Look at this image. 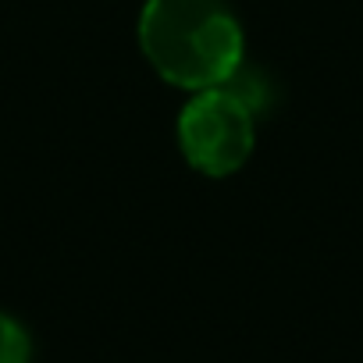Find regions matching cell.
I'll return each instance as SVG.
<instances>
[{"mask_svg":"<svg viewBox=\"0 0 363 363\" xmlns=\"http://www.w3.org/2000/svg\"><path fill=\"white\" fill-rule=\"evenodd\" d=\"M257 107L260 100L253 89L239 86V75L221 86L196 89L178 118V143L186 160L214 178L235 174L257 146Z\"/></svg>","mask_w":363,"mask_h":363,"instance_id":"obj_2","label":"cell"},{"mask_svg":"<svg viewBox=\"0 0 363 363\" xmlns=\"http://www.w3.org/2000/svg\"><path fill=\"white\" fill-rule=\"evenodd\" d=\"M29 356H33V342L26 328L15 317L0 313V363H29Z\"/></svg>","mask_w":363,"mask_h":363,"instance_id":"obj_3","label":"cell"},{"mask_svg":"<svg viewBox=\"0 0 363 363\" xmlns=\"http://www.w3.org/2000/svg\"><path fill=\"white\" fill-rule=\"evenodd\" d=\"M139 47L164 82L193 93L242 72V29L225 0H146Z\"/></svg>","mask_w":363,"mask_h":363,"instance_id":"obj_1","label":"cell"}]
</instances>
